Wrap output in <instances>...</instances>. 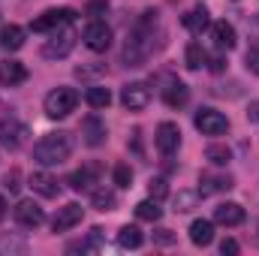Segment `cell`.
<instances>
[{
  "label": "cell",
  "instance_id": "cell-1",
  "mask_svg": "<svg viewBox=\"0 0 259 256\" xmlns=\"http://www.w3.org/2000/svg\"><path fill=\"white\" fill-rule=\"evenodd\" d=\"M154 30H157V12L148 9L142 12V18L130 27L127 42H124V64L127 66H142L151 52H154Z\"/></svg>",
  "mask_w": 259,
  "mask_h": 256
},
{
  "label": "cell",
  "instance_id": "cell-2",
  "mask_svg": "<svg viewBox=\"0 0 259 256\" xmlns=\"http://www.w3.org/2000/svg\"><path fill=\"white\" fill-rule=\"evenodd\" d=\"M72 154V136L69 133H49L33 145V160L39 166H61Z\"/></svg>",
  "mask_w": 259,
  "mask_h": 256
},
{
  "label": "cell",
  "instance_id": "cell-3",
  "mask_svg": "<svg viewBox=\"0 0 259 256\" xmlns=\"http://www.w3.org/2000/svg\"><path fill=\"white\" fill-rule=\"evenodd\" d=\"M46 115L49 118H66V115H72L75 112V106H78V91L75 88H55L49 97H46Z\"/></svg>",
  "mask_w": 259,
  "mask_h": 256
},
{
  "label": "cell",
  "instance_id": "cell-4",
  "mask_svg": "<svg viewBox=\"0 0 259 256\" xmlns=\"http://www.w3.org/2000/svg\"><path fill=\"white\" fill-rule=\"evenodd\" d=\"M75 39H78V33L72 30V24H64V27L52 30L49 33V42L42 46V58H66L72 52Z\"/></svg>",
  "mask_w": 259,
  "mask_h": 256
},
{
  "label": "cell",
  "instance_id": "cell-5",
  "mask_svg": "<svg viewBox=\"0 0 259 256\" xmlns=\"http://www.w3.org/2000/svg\"><path fill=\"white\" fill-rule=\"evenodd\" d=\"M72 18H75V12L72 9H49V12H42L39 18H33L30 21V30L33 33H52V30H58V27H64V24H72Z\"/></svg>",
  "mask_w": 259,
  "mask_h": 256
},
{
  "label": "cell",
  "instance_id": "cell-6",
  "mask_svg": "<svg viewBox=\"0 0 259 256\" xmlns=\"http://www.w3.org/2000/svg\"><path fill=\"white\" fill-rule=\"evenodd\" d=\"M193 124L202 136H223L229 130V118L223 112H217V109H199Z\"/></svg>",
  "mask_w": 259,
  "mask_h": 256
},
{
  "label": "cell",
  "instance_id": "cell-7",
  "mask_svg": "<svg viewBox=\"0 0 259 256\" xmlns=\"http://www.w3.org/2000/svg\"><path fill=\"white\" fill-rule=\"evenodd\" d=\"M154 145H157V151L163 154V157H172L178 148H181V130L178 124H172V121H163L157 133H154Z\"/></svg>",
  "mask_w": 259,
  "mask_h": 256
},
{
  "label": "cell",
  "instance_id": "cell-8",
  "mask_svg": "<svg viewBox=\"0 0 259 256\" xmlns=\"http://www.w3.org/2000/svg\"><path fill=\"white\" fill-rule=\"evenodd\" d=\"M121 103H124V109H130V112H142L151 103V88L145 81H130V84L121 88Z\"/></svg>",
  "mask_w": 259,
  "mask_h": 256
},
{
  "label": "cell",
  "instance_id": "cell-9",
  "mask_svg": "<svg viewBox=\"0 0 259 256\" xmlns=\"http://www.w3.org/2000/svg\"><path fill=\"white\" fill-rule=\"evenodd\" d=\"M81 39H84V46L91 52H106L112 46V27L106 21H91L84 27V33H81Z\"/></svg>",
  "mask_w": 259,
  "mask_h": 256
},
{
  "label": "cell",
  "instance_id": "cell-10",
  "mask_svg": "<svg viewBox=\"0 0 259 256\" xmlns=\"http://www.w3.org/2000/svg\"><path fill=\"white\" fill-rule=\"evenodd\" d=\"M24 139H27V127L21 121H15V118H3L0 121V145L3 148L15 151V148L24 145Z\"/></svg>",
  "mask_w": 259,
  "mask_h": 256
},
{
  "label": "cell",
  "instance_id": "cell-11",
  "mask_svg": "<svg viewBox=\"0 0 259 256\" xmlns=\"http://www.w3.org/2000/svg\"><path fill=\"white\" fill-rule=\"evenodd\" d=\"M15 220L24 226V229H36V226H42V220H46V214H42V208L33 202V199H21L18 205H15Z\"/></svg>",
  "mask_w": 259,
  "mask_h": 256
},
{
  "label": "cell",
  "instance_id": "cell-12",
  "mask_svg": "<svg viewBox=\"0 0 259 256\" xmlns=\"http://www.w3.org/2000/svg\"><path fill=\"white\" fill-rule=\"evenodd\" d=\"M235 187L232 175H220V172H202L199 175V196H214V193H226Z\"/></svg>",
  "mask_w": 259,
  "mask_h": 256
},
{
  "label": "cell",
  "instance_id": "cell-13",
  "mask_svg": "<svg viewBox=\"0 0 259 256\" xmlns=\"http://www.w3.org/2000/svg\"><path fill=\"white\" fill-rule=\"evenodd\" d=\"M100 166L97 163H88V166H81V169H75L72 175H69V187L75 193H88L94 190V184H100Z\"/></svg>",
  "mask_w": 259,
  "mask_h": 256
},
{
  "label": "cell",
  "instance_id": "cell-14",
  "mask_svg": "<svg viewBox=\"0 0 259 256\" xmlns=\"http://www.w3.org/2000/svg\"><path fill=\"white\" fill-rule=\"evenodd\" d=\"M81 217H84V208H81V205H75V202H69V205H64V208L55 214L52 229H55V232H66V229L78 226V223H81Z\"/></svg>",
  "mask_w": 259,
  "mask_h": 256
},
{
  "label": "cell",
  "instance_id": "cell-15",
  "mask_svg": "<svg viewBox=\"0 0 259 256\" xmlns=\"http://www.w3.org/2000/svg\"><path fill=\"white\" fill-rule=\"evenodd\" d=\"M81 139H84L88 148H100V145L106 142V124H103L97 115H88V118L81 121Z\"/></svg>",
  "mask_w": 259,
  "mask_h": 256
},
{
  "label": "cell",
  "instance_id": "cell-16",
  "mask_svg": "<svg viewBox=\"0 0 259 256\" xmlns=\"http://www.w3.org/2000/svg\"><path fill=\"white\" fill-rule=\"evenodd\" d=\"M163 100H166L169 109H181L190 100V88L184 81H178V78H169V84L163 88Z\"/></svg>",
  "mask_w": 259,
  "mask_h": 256
},
{
  "label": "cell",
  "instance_id": "cell-17",
  "mask_svg": "<svg viewBox=\"0 0 259 256\" xmlns=\"http://www.w3.org/2000/svg\"><path fill=\"white\" fill-rule=\"evenodd\" d=\"M214 223H220V226H238V223H244V208L238 202H223V205L214 208Z\"/></svg>",
  "mask_w": 259,
  "mask_h": 256
},
{
  "label": "cell",
  "instance_id": "cell-18",
  "mask_svg": "<svg viewBox=\"0 0 259 256\" xmlns=\"http://www.w3.org/2000/svg\"><path fill=\"white\" fill-rule=\"evenodd\" d=\"M30 187H33V193H39V196H46V199H58V196H61V184H58L49 172H33V175H30Z\"/></svg>",
  "mask_w": 259,
  "mask_h": 256
},
{
  "label": "cell",
  "instance_id": "cell-19",
  "mask_svg": "<svg viewBox=\"0 0 259 256\" xmlns=\"http://www.w3.org/2000/svg\"><path fill=\"white\" fill-rule=\"evenodd\" d=\"M211 36H214V42H217V49H235V42H238V36H235V27L229 24V21H217V24H211Z\"/></svg>",
  "mask_w": 259,
  "mask_h": 256
},
{
  "label": "cell",
  "instance_id": "cell-20",
  "mask_svg": "<svg viewBox=\"0 0 259 256\" xmlns=\"http://www.w3.org/2000/svg\"><path fill=\"white\" fill-rule=\"evenodd\" d=\"M190 241L196 247H208L214 241V220H193L190 223Z\"/></svg>",
  "mask_w": 259,
  "mask_h": 256
},
{
  "label": "cell",
  "instance_id": "cell-21",
  "mask_svg": "<svg viewBox=\"0 0 259 256\" xmlns=\"http://www.w3.org/2000/svg\"><path fill=\"white\" fill-rule=\"evenodd\" d=\"M184 27H187L190 33H202V30H208V27H211V12H208L205 6L190 9V12L184 15Z\"/></svg>",
  "mask_w": 259,
  "mask_h": 256
},
{
  "label": "cell",
  "instance_id": "cell-22",
  "mask_svg": "<svg viewBox=\"0 0 259 256\" xmlns=\"http://www.w3.org/2000/svg\"><path fill=\"white\" fill-rule=\"evenodd\" d=\"M27 78V69H24V64H18V61H3L0 64V81L3 84H21Z\"/></svg>",
  "mask_w": 259,
  "mask_h": 256
},
{
  "label": "cell",
  "instance_id": "cell-23",
  "mask_svg": "<svg viewBox=\"0 0 259 256\" xmlns=\"http://www.w3.org/2000/svg\"><path fill=\"white\" fill-rule=\"evenodd\" d=\"M0 42H3L6 52H18V49L24 46V30H21L18 24H6V27L0 30Z\"/></svg>",
  "mask_w": 259,
  "mask_h": 256
},
{
  "label": "cell",
  "instance_id": "cell-24",
  "mask_svg": "<svg viewBox=\"0 0 259 256\" xmlns=\"http://www.w3.org/2000/svg\"><path fill=\"white\" fill-rule=\"evenodd\" d=\"M84 103H88L91 109H109L112 91H109V88H100V84H91V88L84 91Z\"/></svg>",
  "mask_w": 259,
  "mask_h": 256
},
{
  "label": "cell",
  "instance_id": "cell-25",
  "mask_svg": "<svg viewBox=\"0 0 259 256\" xmlns=\"http://www.w3.org/2000/svg\"><path fill=\"white\" fill-rule=\"evenodd\" d=\"M27 241L21 235H0V256H24Z\"/></svg>",
  "mask_w": 259,
  "mask_h": 256
},
{
  "label": "cell",
  "instance_id": "cell-26",
  "mask_svg": "<svg viewBox=\"0 0 259 256\" xmlns=\"http://www.w3.org/2000/svg\"><path fill=\"white\" fill-rule=\"evenodd\" d=\"M136 217H139V220H145V223H157V220L163 217V208H160V202H157V199H145V202H139V205H136Z\"/></svg>",
  "mask_w": 259,
  "mask_h": 256
},
{
  "label": "cell",
  "instance_id": "cell-27",
  "mask_svg": "<svg viewBox=\"0 0 259 256\" xmlns=\"http://www.w3.org/2000/svg\"><path fill=\"white\" fill-rule=\"evenodd\" d=\"M142 241H145V235H142L139 226H121V229H118V244H121V247L136 250V247H142Z\"/></svg>",
  "mask_w": 259,
  "mask_h": 256
},
{
  "label": "cell",
  "instance_id": "cell-28",
  "mask_svg": "<svg viewBox=\"0 0 259 256\" xmlns=\"http://www.w3.org/2000/svg\"><path fill=\"white\" fill-rule=\"evenodd\" d=\"M205 160L211 166H226L232 160V151H229V145H208L205 148Z\"/></svg>",
  "mask_w": 259,
  "mask_h": 256
},
{
  "label": "cell",
  "instance_id": "cell-29",
  "mask_svg": "<svg viewBox=\"0 0 259 256\" xmlns=\"http://www.w3.org/2000/svg\"><path fill=\"white\" fill-rule=\"evenodd\" d=\"M91 202H94L97 211H115L118 196H115V190H94L91 193Z\"/></svg>",
  "mask_w": 259,
  "mask_h": 256
},
{
  "label": "cell",
  "instance_id": "cell-30",
  "mask_svg": "<svg viewBox=\"0 0 259 256\" xmlns=\"http://www.w3.org/2000/svg\"><path fill=\"white\" fill-rule=\"evenodd\" d=\"M205 61H208L205 49H202L199 42H190V46H187V52H184V64H187V69H202Z\"/></svg>",
  "mask_w": 259,
  "mask_h": 256
},
{
  "label": "cell",
  "instance_id": "cell-31",
  "mask_svg": "<svg viewBox=\"0 0 259 256\" xmlns=\"http://www.w3.org/2000/svg\"><path fill=\"white\" fill-rule=\"evenodd\" d=\"M196 202H199V193H193V190H181L178 196H175V211H193L196 208Z\"/></svg>",
  "mask_w": 259,
  "mask_h": 256
},
{
  "label": "cell",
  "instance_id": "cell-32",
  "mask_svg": "<svg viewBox=\"0 0 259 256\" xmlns=\"http://www.w3.org/2000/svg\"><path fill=\"white\" fill-rule=\"evenodd\" d=\"M148 196L151 199H166L169 196V184H166V178H151V184H148Z\"/></svg>",
  "mask_w": 259,
  "mask_h": 256
},
{
  "label": "cell",
  "instance_id": "cell-33",
  "mask_svg": "<svg viewBox=\"0 0 259 256\" xmlns=\"http://www.w3.org/2000/svg\"><path fill=\"white\" fill-rule=\"evenodd\" d=\"M112 175H115V184L118 187H130V181H133V169H130L127 163H118Z\"/></svg>",
  "mask_w": 259,
  "mask_h": 256
},
{
  "label": "cell",
  "instance_id": "cell-34",
  "mask_svg": "<svg viewBox=\"0 0 259 256\" xmlns=\"http://www.w3.org/2000/svg\"><path fill=\"white\" fill-rule=\"evenodd\" d=\"M244 64H247V69H250V72H256V75H259V42H253V46L247 49Z\"/></svg>",
  "mask_w": 259,
  "mask_h": 256
},
{
  "label": "cell",
  "instance_id": "cell-35",
  "mask_svg": "<svg viewBox=\"0 0 259 256\" xmlns=\"http://www.w3.org/2000/svg\"><path fill=\"white\" fill-rule=\"evenodd\" d=\"M18 178H21V175H18V169L6 172V175H3V187H6L9 193H18V187H21V184H18Z\"/></svg>",
  "mask_w": 259,
  "mask_h": 256
},
{
  "label": "cell",
  "instance_id": "cell-36",
  "mask_svg": "<svg viewBox=\"0 0 259 256\" xmlns=\"http://www.w3.org/2000/svg\"><path fill=\"white\" fill-rule=\"evenodd\" d=\"M100 72H106V66H75L78 78H91V75H100Z\"/></svg>",
  "mask_w": 259,
  "mask_h": 256
},
{
  "label": "cell",
  "instance_id": "cell-37",
  "mask_svg": "<svg viewBox=\"0 0 259 256\" xmlns=\"http://www.w3.org/2000/svg\"><path fill=\"white\" fill-rule=\"evenodd\" d=\"M238 250H241V247H238V241H235V238H223V241H220V253L226 256H235L238 253Z\"/></svg>",
  "mask_w": 259,
  "mask_h": 256
},
{
  "label": "cell",
  "instance_id": "cell-38",
  "mask_svg": "<svg viewBox=\"0 0 259 256\" xmlns=\"http://www.w3.org/2000/svg\"><path fill=\"white\" fill-rule=\"evenodd\" d=\"M106 9H109V3H106V0H91L84 12H88V15H103Z\"/></svg>",
  "mask_w": 259,
  "mask_h": 256
},
{
  "label": "cell",
  "instance_id": "cell-39",
  "mask_svg": "<svg viewBox=\"0 0 259 256\" xmlns=\"http://www.w3.org/2000/svg\"><path fill=\"white\" fill-rule=\"evenodd\" d=\"M154 238H157V244H172V241H175V235H172L169 229H157Z\"/></svg>",
  "mask_w": 259,
  "mask_h": 256
},
{
  "label": "cell",
  "instance_id": "cell-40",
  "mask_svg": "<svg viewBox=\"0 0 259 256\" xmlns=\"http://www.w3.org/2000/svg\"><path fill=\"white\" fill-rule=\"evenodd\" d=\"M247 118H250L253 124H259V103H250V109H247Z\"/></svg>",
  "mask_w": 259,
  "mask_h": 256
},
{
  "label": "cell",
  "instance_id": "cell-41",
  "mask_svg": "<svg viewBox=\"0 0 259 256\" xmlns=\"http://www.w3.org/2000/svg\"><path fill=\"white\" fill-rule=\"evenodd\" d=\"M223 69H226V61L223 58H214L211 61V72H223Z\"/></svg>",
  "mask_w": 259,
  "mask_h": 256
},
{
  "label": "cell",
  "instance_id": "cell-42",
  "mask_svg": "<svg viewBox=\"0 0 259 256\" xmlns=\"http://www.w3.org/2000/svg\"><path fill=\"white\" fill-rule=\"evenodd\" d=\"M3 217H6V199L0 196V220H3Z\"/></svg>",
  "mask_w": 259,
  "mask_h": 256
}]
</instances>
